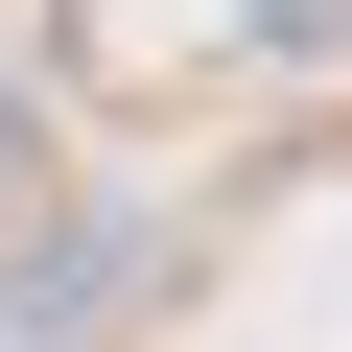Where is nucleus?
Listing matches in <instances>:
<instances>
[{
	"instance_id": "1",
	"label": "nucleus",
	"mask_w": 352,
	"mask_h": 352,
	"mask_svg": "<svg viewBox=\"0 0 352 352\" xmlns=\"http://www.w3.org/2000/svg\"><path fill=\"white\" fill-rule=\"evenodd\" d=\"M258 47H352V0H258Z\"/></svg>"
},
{
	"instance_id": "2",
	"label": "nucleus",
	"mask_w": 352,
	"mask_h": 352,
	"mask_svg": "<svg viewBox=\"0 0 352 352\" xmlns=\"http://www.w3.org/2000/svg\"><path fill=\"white\" fill-rule=\"evenodd\" d=\"M0 164H24V141H0Z\"/></svg>"
}]
</instances>
